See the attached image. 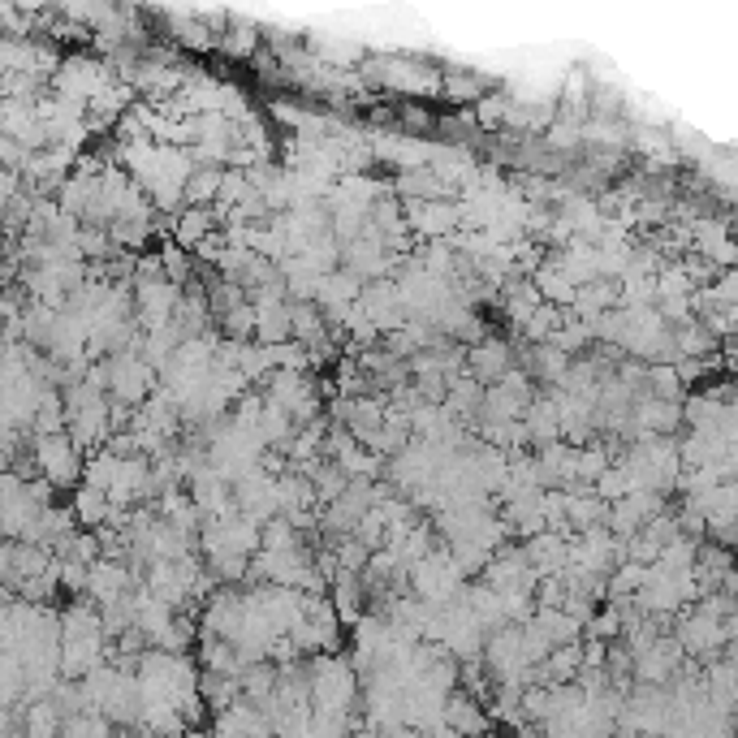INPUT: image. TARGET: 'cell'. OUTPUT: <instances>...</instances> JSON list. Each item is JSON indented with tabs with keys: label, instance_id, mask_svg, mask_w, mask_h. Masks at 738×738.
I'll list each match as a JSON object with an SVG mask.
<instances>
[{
	"label": "cell",
	"instance_id": "1",
	"mask_svg": "<svg viewBox=\"0 0 738 738\" xmlns=\"http://www.w3.org/2000/svg\"><path fill=\"white\" fill-rule=\"evenodd\" d=\"M31 449H35V467L48 475L57 488H70L82 480V449L74 445L70 432H31Z\"/></svg>",
	"mask_w": 738,
	"mask_h": 738
},
{
	"label": "cell",
	"instance_id": "2",
	"mask_svg": "<svg viewBox=\"0 0 738 738\" xmlns=\"http://www.w3.org/2000/svg\"><path fill=\"white\" fill-rule=\"evenodd\" d=\"M182 290H186V285H177L169 277H160V281H134V307H139V324L143 328L169 324L177 303H182Z\"/></svg>",
	"mask_w": 738,
	"mask_h": 738
},
{
	"label": "cell",
	"instance_id": "3",
	"mask_svg": "<svg viewBox=\"0 0 738 738\" xmlns=\"http://www.w3.org/2000/svg\"><path fill=\"white\" fill-rule=\"evenodd\" d=\"M406 221L423 238H449L458 229V203L449 199H402Z\"/></svg>",
	"mask_w": 738,
	"mask_h": 738
},
{
	"label": "cell",
	"instance_id": "4",
	"mask_svg": "<svg viewBox=\"0 0 738 738\" xmlns=\"http://www.w3.org/2000/svg\"><path fill=\"white\" fill-rule=\"evenodd\" d=\"M467 372L475 380H484V385H497V380L510 372V346H505L501 337H484L467 346Z\"/></svg>",
	"mask_w": 738,
	"mask_h": 738
},
{
	"label": "cell",
	"instance_id": "5",
	"mask_svg": "<svg viewBox=\"0 0 738 738\" xmlns=\"http://www.w3.org/2000/svg\"><path fill=\"white\" fill-rule=\"evenodd\" d=\"M255 307H259L255 341L277 346V341H290L294 337V298H268V303H255Z\"/></svg>",
	"mask_w": 738,
	"mask_h": 738
},
{
	"label": "cell",
	"instance_id": "6",
	"mask_svg": "<svg viewBox=\"0 0 738 738\" xmlns=\"http://www.w3.org/2000/svg\"><path fill=\"white\" fill-rule=\"evenodd\" d=\"M523 419H527L531 441H536V445L562 441V410H557L553 393H549V398H531V406L523 410Z\"/></svg>",
	"mask_w": 738,
	"mask_h": 738
},
{
	"label": "cell",
	"instance_id": "7",
	"mask_svg": "<svg viewBox=\"0 0 738 738\" xmlns=\"http://www.w3.org/2000/svg\"><path fill=\"white\" fill-rule=\"evenodd\" d=\"M268 398L281 402V406H298L311 398V385H307V372H298V367H272L268 372Z\"/></svg>",
	"mask_w": 738,
	"mask_h": 738
},
{
	"label": "cell",
	"instance_id": "8",
	"mask_svg": "<svg viewBox=\"0 0 738 738\" xmlns=\"http://www.w3.org/2000/svg\"><path fill=\"white\" fill-rule=\"evenodd\" d=\"M221 186H225V164H195V173L186 182V203L208 208V203L221 199Z\"/></svg>",
	"mask_w": 738,
	"mask_h": 738
},
{
	"label": "cell",
	"instance_id": "9",
	"mask_svg": "<svg viewBox=\"0 0 738 738\" xmlns=\"http://www.w3.org/2000/svg\"><path fill=\"white\" fill-rule=\"evenodd\" d=\"M294 337L311 350L328 346V316L320 303H294Z\"/></svg>",
	"mask_w": 738,
	"mask_h": 738
},
{
	"label": "cell",
	"instance_id": "10",
	"mask_svg": "<svg viewBox=\"0 0 738 738\" xmlns=\"http://www.w3.org/2000/svg\"><path fill=\"white\" fill-rule=\"evenodd\" d=\"M536 622H540V631L553 639V648H557V644H574V639H579V631H583V622L574 618V613H566L562 605H540V609H536Z\"/></svg>",
	"mask_w": 738,
	"mask_h": 738
},
{
	"label": "cell",
	"instance_id": "11",
	"mask_svg": "<svg viewBox=\"0 0 738 738\" xmlns=\"http://www.w3.org/2000/svg\"><path fill=\"white\" fill-rule=\"evenodd\" d=\"M74 514H78L82 527H100V523H108V514H113V497H108L104 488L82 484L74 492Z\"/></svg>",
	"mask_w": 738,
	"mask_h": 738
},
{
	"label": "cell",
	"instance_id": "12",
	"mask_svg": "<svg viewBox=\"0 0 738 738\" xmlns=\"http://www.w3.org/2000/svg\"><path fill=\"white\" fill-rule=\"evenodd\" d=\"M566 367H570V350H562L557 341H540V346L531 350V372L540 380H549V385H557V380L566 376Z\"/></svg>",
	"mask_w": 738,
	"mask_h": 738
},
{
	"label": "cell",
	"instance_id": "13",
	"mask_svg": "<svg viewBox=\"0 0 738 738\" xmlns=\"http://www.w3.org/2000/svg\"><path fill=\"white\" fill-rule=\"evenodd\" d=\"M536 285H540V294L549 298V303H557V307H574V294H579V285H574L557 264H540L536 268Z\"/></svg>",
	"mask_w": 738,
	"mask_h": 738
},
{
	"label": "cell",
	"instance_id": "14",
	"mask_svg": "<svg viewBox=\"0 0 738 738\" xmlns=\"http://www.w3.org/2000/svg\"><path fill=\"white\" fill-rule=\"evenodd\" d=\"M117 467H121V454L113 445H104V449H95V454L87 458V467H82V484H91V488H113V480H117Z\"/></svg>",
	"mask_w": 738,
	"mask_h": 738
},
{
	"label": "cell",
	"instance_id": "15",
	"mask_svg": "<svg viewBox=\"0 0 738 738\" xmlns=\"http://www.w3.org/2000/svg\"><path fill=\"white\" fill-rule=\"evenodd\" d=\"M570 316L557 303H549V298H544V303L536 307V316H531L527 324H523V337L531 341V346H540V341H553V333L557 328H562Z\"/></svg>",
	"mask_w": 738,
	"mask_h": 738
},
{
	"label": "cell",
	"instance_id": "16",
	"mask_svg": "<svg viewBox=\"0 0 738 738\" xmlns=\"http://www.w3.org/2000/svg\"><path fill=\"white\" fill-rule=\"evenodd\" d=\"M212 225H216L212 212H208V208H195V203H190V208L173 221V234H177V242H182V246H199L203 238L212 234Z\"/></svg>",
	"mask_w": 738,
	"mask_h": 738
},
{
	"label": "cell",
	"instance_id": "17",
	"mask_svg": "<svg viewBox=\"0 0 738 738\" xmlns=\"http://www.w3.org/2000/svg\"><path fill=\"white\" fill-rule=\"evenodd\" d=\"M255 324H259V307L246 298V303L221 311V328L225 337H238V341H255Z\"/></svg>",
	"mask_w": 738,
	"mask_h": 738
},
{
	"label": "cell",
	"instance_id": "18",
	"mask_svg": "<svg viewBox=\"0 0 738 738\" xmlns=\"http://www.w3.org/2000/svg\"><path fill=\"white\" fill-rule=\"evenodd\" d=\"M108 234H113L117 246H126V251H139V246L152 238V221H139V216H117V221L108 225Z\"/></svg>",
	"mask_w": 738,
	"mask_h": 738
},
{
	"label": "cell",
	"instance_id": "19",
	"mask_svg": "<svg viewBox=\"0 0 738 738\" xmlns=\"http://www.w3.org/2000/svg\"><path fill=\"white\" fill-rule=\"evenodd\" d=\"M445 717L454 730H484V713L475 708L471 695H454V700L445 704Z\"/></svg>",
	"mask_w": 738,
	"mask_h": 738
},
{
	"label": "cell",
	"instance_id": "20",
	"mask_svg": "<svg viewBox=\"0 0 738 738\" xmlns=\"http://www.w3.org/2000/svg\"><path fill=\"white\" fill-rule=\"evenodd\" d=\"M600 518H605V497H570V523L579 527V531H587V527H596Z\"/></svg>",
	"mask_w": 738,
	"mask_h": 738
},
{
	"label": "cell",
	"instance_id": "21",
	"mask_svg": "<svg viewBox=\"0 0 738 738\" xmlns=\"http://www.w3.org/2000/svg\"><path fill=\"white\" fill-rule=\"evenodd\" d=\"M160 259H164V272H169V281L190 285V259H186V246H182V242H169V246L160 251Z\"/></svg>",
	"mask_w": 738,
	"mask_h": 738
},
{
	"label": "cell",
	"instance_id": "22",
	"mask_svg": "<svg viewBox=\"0 0 738 738\" xmlns=\"http://www.w3.org/2000/svg\"><path fill=\"white\" fill-rule=\"evenodd\" d=\"M626 488H631V475H626V471H609V467H605V471L596 475V492H600L605 501H622Z\"/></svg>",
	"mask_w": 738,
	"mask_h": 738
},
{
	"label": "cell",
	"instance_id": "23",
	"mask_svg": "<svg viewBox=\"0 0 738 738\" xmlns=\"http://www.w3.org/2000/svg\"><path fill=\"white\" fill-rule=\"evenodd\" d=\"M600 471H605V454H600V449H583V454L574 458V475H579V480H592L596 484Z\"/></svg>",
	"mask_w": 738,
	"mask_h": 738
},
{
	"label": "cell",
	"instance_id": "24",
	"mask_svg": "<svg viewBox=\"0 0 738 738\" xmlns=\"http://www.w3.org/2000/svg\"><path fill=\"white\" fill-rule=\"evenodd\" d=\"M160 277H169L160 255H139V259H134V281H160Z\"/></svg>",
	"mask_w": 738,
	"mask_h": 738
},
{
	"label": "cell",
	"instance_id": "25",
	"mask_svg": "<svg viewBox=\"0 0 738 738\" xmlns=\"http://www.w3.org/2000/svg\"><path fill=\"white\" fill-rule=\"evenodd\" d=\"M549 139H553L557 147H574V143H579V130H574V126H553Z\"/></svg>",
	"mask_w": 738,
	"mask_h": 738
},
{
	"label": "cell",
	"instance_id": "26",
	"mask_svg": "<svg viewBox=\"0 0 738 738\" xmlns=\"http://www.w3.org/2000/svg\"><path fill=\"white\" fill-rule=\"evenodd\" d=\"M652 385H661V398H674V389H678V380H674V372H652Z\"/></svg>",
	"mask_w": 738,
	"mask_h": 738
}]
</instances>
